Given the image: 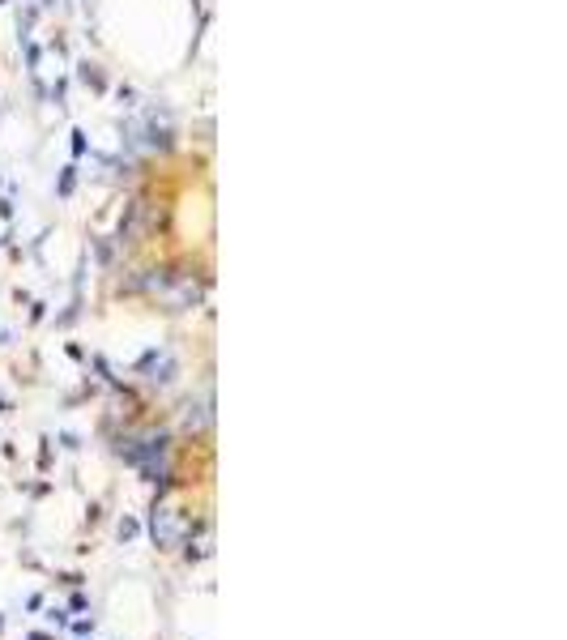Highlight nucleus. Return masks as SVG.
Segmentation results:
<instances>
[{
    "mask_svg": "<svg viewBox=\"0 0 567 640\" xmlns=\"http://www.w3.org/2000/svg\"><path fill=\"white\" fill-rule=\"evenodd\" d=\"M145 286H150V294L162 299L166 308H192V299H196V282L188 274H171V269H162V274L154 269V278Z\"/></svg>",
    "mask_w": 567,
    "mask_h": 640,
    "instance_id": "f257e3e1",
    "label": "nucleus"
}]
</instances>
